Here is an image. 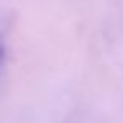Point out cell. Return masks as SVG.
<instances>
[{
	"instance_id": "1",
	"label": "cell",
	"mask_w": 123,
	"mask_h": 123,
	"mask_svg": "<svg viewBox=\"0 0 123 123\" xmlns=\"http://www.w3.org/2000/svg\"><path fill=\"white\" fill-rule=\"evenodd\" d=\"M9 64V24L4 17H0V86L4 83Z\"/></svg>"
}]
</instances>
